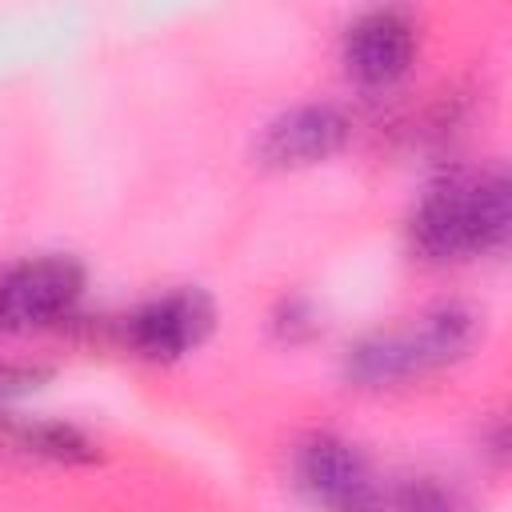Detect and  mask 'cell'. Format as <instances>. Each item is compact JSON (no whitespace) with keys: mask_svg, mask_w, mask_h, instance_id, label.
I'll use <instances>...</instances> for the list:
<instances>
[{"mask_svg":"<svg viewBox=\"0 0 512 512\" xmlns=\"http://www.w3.org/2000/svg\"><path fill=\"white\" fill-rule=\"evenodd\" d=\"M508 224V180L488 172L432 188L416 208L412 240L428 260H464L476 252H496L508 240Z\"/></svg>","mask_w":512,"mask_h":512,"instance_id":"cell-1","label":"cell"},{"mask_svg":"<svg viewBox=\"0 0 512 512\" xmlns=\"http://www.w3.org/2000/svg\"><path fill=\"white\" fill-rule=\"evenodd\" d=\"M472 340H476V316L460 304H440L404 328L364 336L356 348H348L344 368L356 384L384 388L460 360L472 348Z\"/></svg>","mask_w":512,"mask_h":512,"instance_id":"cell-2","label":"cell"},{"mask_svg":"<svg viewBox=\"0 0 512 512\" xmlns=\"http://www.w3.org/2000/svg\"><path fill=\"white\" fill-rule=\"evenodd\" d=\"M84 288L76 260L44 256L0 276V328H28L64 316Z\"/></svg>","mask_w":512,"mask_h":512,"instance_id":"cell-3","label":"cell"},{"mask_svg":"<svg viewBox=\"0 0 512 512\" xmlns=\"http://www.w3.org/2000/svg\"><path fill=\"white\" fill-rule=\"evenodd\" d=\"M300 488L328 508H368L380 500L368 460L340 436H308L296 452Z\"/></svg>","mask_w":512,"mask_h":512,"instance_id":"cell-4","label":"cell"},{"mask_svg":"<svg viewBox=\"0 0 512 512\" xmlns=\"http://www.w3.org/2000/svg\"><path fill=\"white\" fill-rule=\"evenodd\" d=\"M348 116L336 104H296L260 136V160L272 168H304L336 156L348 144Z\"/></svg>","mask_w":512,"mask_h":512,"instance_id":"cell-5","label":"cell"},{"mask_svg":"<svg viewBox=\"0 0 512 512\" xmlns=\"http://www.w3.org/2000/svg\"><path fill=\"white\" fill-rule=\"evenodd\" d=\"M212 328V300L204 292H168L148 300L128 320V340L152 360H172L196 348Z\"/></svg>","mask_w":512,"mask_h":512,"instance_id":"cell-6","label":"cell"},{"mask_svg":"<svg viewBox=\"0 0 512 512\" xmlns=\"http://www.w3.org/2000/svg\"><path fill=\"white\" fill-rule=\"evenodd\" d=\"M412 52H416L412 24L400 12H388V8L360 16L348 28V40H344L348 72L360 84H372V88L400 80L408 72V64H412Z\"/></svg>","mask_w":512,"mask_h":512,"instance_id":"cell-7","label":"cell"},{"mask_svg":"<svg viewBox=\"0 0 512 512\" xmlns=\"http://www.w3.org/2000/svg\"><path fill=\"white\" fill-rule=\"evenodd\" d=\"M16 436L28 452L36 456H48V460H60V464H88L96 460V444L68 428V424H16Z\"/></svg>","mask_w":512,"mask_h":512,"instance_id":"cell-8","label":"cell"}]
</instances>
